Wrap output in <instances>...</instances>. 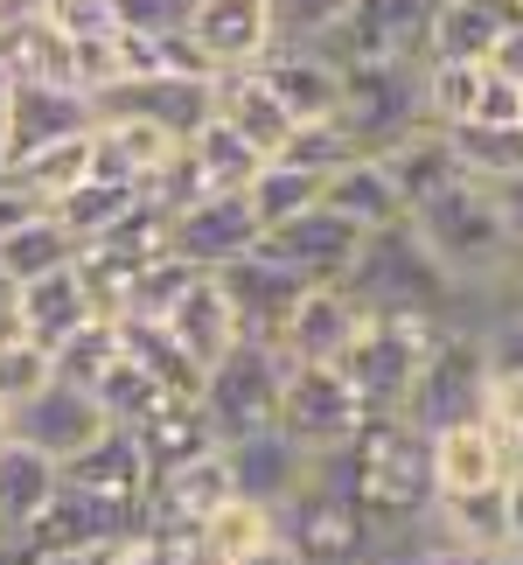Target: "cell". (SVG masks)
I'll return each instance as SVG.
<instances>
[{
  "instance_id": "8992f818",
  "label": "cell",
  "mask_w": 523,
  "mask_h": 565,
  "mask_svg": "<svg viewBox=\"0 0 523 565\" xmlns=\"http://www.w3.org/2000/svg\"><path fill=\"white\" fill-rule=\"evenodd\" d=\"M300 454H342L363 426V398L349 391V377L335 363H287L279 377V419H273Z\"/></svg>"
},
{
  "instance_id": "484cf974",
  "label": "cell",
  "mask_w": 523,
  "mask_h": 565,
  "mask_svg": "<svg viewBox=\"0 0 523 565\" xmlns=\"http://www.w3.org/2000/svg\"><path fill=\"white\" fill-rule=\"evenodd\" d=\"M258 84L287 105L293 126L342 113V63H329L321 50H273L266 63H258Z\"/></svg>"
},
{
  "instance_id": "ab89813d",
  "label": "cell",
  "mask_w": 523,
  "mask_h": 565,
  "mask_svg": "<svg viewBox=\"0 0 523 565\" xmlns=\"http://www.w3.org/2000/svg\"><path fill=\"white\" fill-rule=\"evenodd\" d=\"M195 287V266H189V258H154V266H140L134 279H126V308H119V321H154V329H161V321L174 315V300H182Z\"/></svg>"
},
{
  "instance_id": "7dc6e473",
  "label": "cell",
  "mask_w": 523,
  "mask_h": 565,
  "mask_svg": "<svg viewBox=\"0 0 523 565\" xmlns=\"http://www.w3.org/2000/svg\"><path fill=\"white\" fill-rule=\"evenodd\" d=\"M474 342H482L489 377H523V315L516 308H503L489 329H474Z\"/></svg>"
},
{
  "instance_id": "c3c4849f",
  "label": "cell",
  "mask_w": 523,
  "mask_h": 565,
  "mask_svg": "<svg viewBox=\"0 0 523 565\" xmlns=\"http://www.w3.org/2000/svg\"><path fill=\"white\" fill-rule=\"evenodd\" d=\"M468 126H523V84L482 71V92H474V119Z\"/></svg>"
},
{
  "instance_id": "ee69618b",
  "label": "cell",
  "mask_w": 523,
  "mask_h": 565,
  "mask_svg": "<svg viewBox=\"0 0 523 565\" xmlns=\"http://www.w3.org/2000/svg\"><path fill=\"white\" fill-rule=\"evenodd\" d=\"M279 161H287V168H308V175L329 182L342 161H356V140H349L342 119H308V126H293V140L279 147Z\"/></svg>"
},
{
  "instance_id": "7bdbcfd3",
  "label": "cell",
  "mask_w": 523,
  "mask_h": 565,
  "mask_svg": "<svg viewBox=\"0 0 523 565\" xmlns=\"http://www.w3.org/2000/svg\"><path fill=\"white\" fill-rule=\"evenodd\" d=\"M92 398L105 405V419H113V426H140V419H147V412H154L161 398H174V391H161V384H154V377H147L140 363H134V356H119L113 371H105V377L92 384Z\"/></svg>"
},
{
  "instance_id": "2e32d148",
  "label": "cell",
  "mask_w": 523,
  "mask_h": 565,
  "mask_svg": "<svg viewBox=\"0 0 523 565\" xmlns=\"http://www.w3.org/2000/svg\"><path fill=\"white\" fill-rule=\"evenodd\" d=\"M216 287H224V300H231V315H237V329H245V342H273L279 321L293 315V300L308 294V279L287 273V266H279V258H266V252H245L237 266L216 273Z\"/></svg>"
},
{
  "instance_id": "9f6ffc18",
  "label": "cell",
  "mask_w": 523,
  "mask_h": 565,
  "mask_svg": "<svg viewBox=\"0 0 523 565\" xmlns=\"http://www.w3.org/2000/svg\"><path fill=\"white\" fill-rule=\"evenodd\" d=\"M29 565H92V552H42V558H29Z\"/></svg>"
},
{
  "instance_id": "bcb514c9",
  "label": "cell",
  "mask_w": 523,
  "mask_h": 565,
  "mask_svg": "<svg viewBox=\"0 0 523 565\" xmlns=\"http://www.w3.org/2000/svg\"><path fill=\"white\" fill-rule=\"evenodd\" d=\"M42 21L63 35V42H92V35H119L113 21V0H42Z\"/></svg>"
},
{
  "instance_id": "7a4b0ae2",
  "label": "cell",
  "mask_w": 523,
  "mask_h": 565,
  "mask_svg": "<svg viewBox=\"0 0 523 565\" xmlns=\"http://www.w3.org/2000/svg\"><path fill=\"white\" fill-rule=\"evenodd\" d=\"M342 294L356 300L363 315H433L447 329H461V287L433 266V252L412 237V224H384L363 237L356 266H349Z\"/></svg>"
},
{
  "instance_id": "d6a6232c",
  "label": "cell",
  "mask_w": 523,
  "mask_h": 565,
  "mask_svg": "<svg viewBox=\"0 0 523 565\" xmlns=\"http://www.w3.org/2000/svg\"><path fill=\"white\" fill-rule=\"evenodd\" d=\"M182 154H189V168H195V182H203V189H245L258 168H266L224 119H203V126L182 140Z\"/></svg>"
},
{
  "instance_id": "11a10c76",
  "label": "cell",
  "mask_w": 523,
  "mask_h": 565,
  "mask_svg": "<svg viewBox=\"0 0 523 565\" xmlns=\"http://www.w3.org/2000/svg\"><path fill=\"white\" fill-rule=\"evenodd\" d=\"M21 335V321H14V287L0 279V342H14Z\"/></svg>"
},
{
  "instance_id": "6125c7cd",
  "label": "cell",
  "mask_w": 523,
  "mask_h": 565,
  "mask_svg": "<svg viewBox=\"0 0 523 565\" xmlns=\"http://www.w3.org/2000/svg\"><path fill=\"white\" fill-rule=\"evenodd\" d=\"M433 8H440V0H433Z\"/></svg>"
},
{
  "instance_id": "83f0119b",
  "label": "cell",
  "mask_w": 523,
  "mask_h": 565,
  "mask_svg": "<svg viewBox=\"0 0 523 565\" xmlns=\"http://www.w3.org/2000/svg\"><path fill=\"white\" fill-rule=\"evenodd\" d=\"M503 482V440L489 433V419H461L433 433V495H468Z\"/></svg>"
},
{
  "instance_id": "d4e9b609",
  "label": "cell",
  "mask_w": 523,
  "mask_h": 565,
  "mask_svg": "<svg viewBox=\"0 0 523 565\" xmlns=\"http://www.w3.org/2000/svg\"><path fill=\"white\" fill-rule=\"evenodd\" d=\"M210 119H224L258 161H279V147L293 140L287 105H279L266 84H258V71H231V77H216V84H210Z\"/></svg>"
},
{
  "instance_id": "d590c367",
  "label": "cell",
  "mask_w": 523,
  "mask_h": 565,
  "mask_svg": "<svg viewBox=\"0 0 523 565\" xmlns=\"http://www.w3.org/2000/svg\"><path fill=\"white\" fill-rule=\"evenodd\" d=\"M453 154L468 182H516L523 175V126H453Z\"/></svg>"
},
{
  "instance_id": "e575fe53",
  "label": "cell",
  "mask_w": 523,
  "mask_h": 565,
  "mask_svg": "<svg viewBox=\"0 0 523 565\" xmlns=\"http://www.w3.org/2000/svg\"><path fill=\"white\" fill-rule=\"evenodd\" d=\"M134 203H140V189H126V182H92V175H84L71 195H56V203H50V216L77 237V245H98V237L113 231Z\"/></svg>"
},
{
  "instance_id": "f546056e",
  "label": "cell",
  "mask_w": 523,
  "mask_h": 565,
  "mask_svg": "<svg viewBox=\"0 0 523 565\" xmlns=\"http://www.w3.org/2000/svg\"><path fill=\"white\" fill-rule=\"evenodd\" d=\"M0 77L8 84H71V42H63L42 14L0 21Z\"/></svg>"
},
{
  "instance_id": "680465c9",
  "label": "cell",
  "mask_w": 523,
  "mask_h": 565,
  "mask_svg": "<svg viewBox=\"0 0 523 565\" xmlns=\"http://www.w3.org/2000/svg\"><path fill=\"white\" fill-rule=\"evenodd\" d=\"M14 14H42V0H0V21H14Z\"/></svg>"
},
{
  "instance_id": "f907efd6",
  "label": "cell",
  "mask_w": 523,
  "mask_h": 565,
  "mask_svg": "<svg viewBox=\"0 0 523 565\" xmlns=\"http://www.w3.org/2000/svg\"><path fill=\"white\" fill-rule=\"evenodd\" d=\"M489 195H495V210H503V231H510V245H516V258H523V175H516V182H495Z\"/></svg>"
},
{
  "instance_id": "52a82bcc",
  "label": "cell",
  "mask_w": 523,
  "mask_h": 565,
  "mask_svg": "<svg viewBox=\"0 0 523 565\" xmlns=\"http://www.w3.org/2000/svg\"><path fill=\"white\" fill-rule=\"evenodd\" d=\"M433 35V0H356L349 21L321 42V56L342 71H398V63H426Z\"/></svg>"
},
{
  "instance_id": "60d3db41",
  "label": "cell",
  "mask_w": 523,
  "mask_h": 565,
  "mask_svg": "<svg viewBox=\"0 0 523 565\" xmlns=\"http://www.w3.org/2000/svg\"><path fill=\"white\" fill-rule=\"evenodd\" d=\"M356 0H266L273 14V50H321Z\"/></svg>"
},
{
  "instance_id": "6da1fadb",
  "label": "cell",
  "mask_w": 523,
  "mask_h": 565,
  "mask_svg": "<svg viewBox=\"0 0 523 565\" xmlns=\"http://www.w3.org/2000/svg\"><path fill=\"white\" fill-rule=\"evenodd\" d=\"M349 503L363 510L370 545L426 524L433 510V433H419L405 412H363L356 440L342 447Z\"/></svg>"
},
{
  "instance_id": "4dcf8cb0",
  "label": "cell",
  "mask_w": 523,
  "mask_h": 565,
  "mask_svg": "<svg viewBox=\"0 0 523 565\" xmlns=\"http://www.w3.org/2000/svg\"><path fill=\"white\" fill-rule=\"evenodd\" d=\"M77 237L56 224L50 210H35L21 231H8L0 237V279L8 287H35V279H50V273H63V266H77Z\"/></svg>"
},
{
  "instance_id": "277c9868",
  "label": "cell",
  "mask_w": 523,
  "mask_h": 565,
  "mask_svg": "<svg viewBox=\"0 0 523 565\" xmlns=\"http://www.w3.org/2000/svg\"><path fill=\"white\" fill-rule=\"evenodd\" d=\"M440 335H447V321H433V315H363V329L335 371L363 398V412H405L412 377H419V363L433 356Z\"/></svg>"
},
{
  "instance_id": "7402d4cb",
  "label": "cell",
  "mask_w": 523,
  "mask_h": 565,
  "mask_svg": "<svg viewBox=\"0 0 523 565\" xmlns=\"http://www.w3.org/2000/svg\"><path fill=\"white\" fill-rule=\"evenodd\" d=\"M384 175H391V189H398V203H405V216L419 210V203H433V195H447V189H461L468 175H461V154H453V134L447 126H412V134L398 140V147H384Z\"/></svg>"
},
{
  "instance_id": "7c38bea8",
  "label": "cell",
  "mask_w": 523,
  "mask_h": 565,
  "mask_svg": "<svg viewBox=\"0 0 523 565\" xmlns=\"http://www.w3.org/2000/svg\"><path fill=\"white\" fill-rule=\"evenodd\" d=\"M182 35L195 42V56L210 63V77L258 71L273 56V14L266 0H189Z\"/></svg>"
},
{
  "instance_id": "9c48e42d",
  "label": "cell",
  "mask_w": 523,
  "mask_h": 565,
  "mask_svg": "<svg viewBox=\"0 0 523 565\" xmlns=\"http://www.w3.org/2000/svg\"><path fill=\"white\" fill-rule=\"evenodd\" d=\"M356 154H384L398 147L412 126H426L419 105V63H398V71H342V113Z\"/></svg>"
},
{
  "instance_id": "db71d44e",
  "label": "cell",
  "mask_w": 523,
  "mask_h": 565,
  "mask_svg": "<svg viewBox=\"0 0 523 565\" xmlns=\"http://www.w3.org/2000/svg\"><path fill=\"white\" fill-rule=\"evenodd\" d=\"M237 565H300V558H293V545H287V537H273V545H258L252 558H237Z\"/></svg>"
},
{
  "instance_id": "f35d334b",
  "label": "cell",
  "mask_w": 523,
  "mask_h": 565,
  "mask_svg": "<svg viewBox=\"0 0 523 565\" xmlns=\"http://www.w3.org/2000/svg\"><path fill=\"white\" fill-rule=\"evenodd\" d=\"M195 537H203V545H210L216 558H224V565H237V558H252L258 545H273V537H279V510L245 503V495H231V503L216 510V516H210V524L195 531Z\"/></svg>"
},
{
  "instance_id": "f1b7e54d",
  "label": "cell",
  "mask_w": 523,
  "mask_h": 565,
  "mask_svg": "<svg viewBox=\"0 0 523 565\" xmlns=\"http://www.w3.org/2000/svg\"><path fill=\"white\" fill-rule=\"evenodd\" d=\"M321 210H335L349 216L363 237L370 231H384V224H405V203H398V189H391L384 175V161L377 154H356V161H342L329 182H321Z\"/></svg>"
},
{
  "instance_id": "ffe728a7",
  "label": "cell",
  "mask_w": 523,
  "mask_h": 565,
  "mask_svg": "<svg viewBox=\"0 0 523 565\" xmlns=\"http://www.w3.org/2000/svg\"><path fill=\"white\" fill-rule=\"evenodd\" d=\"M224 461H231V489L245 495V503H266V510H287L293 503V489L308 482V468H314V454H300L287 433H252V440H237L224 447Z\"/></svg>"
},
{
  "instance_id": "8d00e7d4",
  "label": "cell",
  "mask_w": 523,
  "mask_h": 565,
  "mask_svg": "<svg viewBox=\"0 0 523 565\" xmlns=\"http://www.w3.org/2000/svg\"><path fill=\"white\" fill-rule=\"evenodd\" d=\"M245 203H252V216H258V237H266L273 224H287V216H300V210L321 203V175H308V168H287V161H266V168L245 182Z\"/></svg>"
},
{
  "instance_id": "4316f807",
  "label": "cell",
  "mask_w": 523,
  "mask_h": 565,
  "mask_svg": "<svg viewBox=\"0 0 523 565\" xmlns=\"http://www.w3.org/2000/svg\"><path fill=\"white\" fill-rule=\"evenodd\" d=\"M14 321H21V342H35V350L56 356L63 342L98 315H92V294H84L77 266H63L50 279H35V287H14Z\"/></svg>"
},
{
  "instance_id": "f6af8a7d",
  "label": "cell",
  "mask_w": 523,
  "mask_h": 565,
  "mask_svg": "<svg viewBox=\"0 0 523 565\" xmlns=\"http://www.w3.org/2000/svg\"><path fill=\"white\" fill-rule=\"evenodd\" d=\"M56 384V363H50V350H35V342H0V405L8 412H21L35 398V391H50Z\"/></svg>"
},
{
  "instance_id": "ba28073f",
  "label": "cell",
  "mask_w": 523,
  "mask_h": 565,
  "mask_svg": "<svg viewBox=\"0 0 523 565\" xmlns=\"http://www.w3.org/2000/svg\"><path fill=\"white\" fill-rule=\"evenodd\" d=\"M489 405V363H482V342L474 329H447L433 342V356L419 363L412 377V398H405V419L419 433H440V426H461V419H482Z\"/></svg>"
},
{
  "instance_id": "5bb4252c",
  "label": "cell",
  "mask_w": 523,
  "mask_h": 565,
  "mask_svg": "<svg viewBox=\"0 0 523 565\" xmlns=\"http://www.w3.org/2000/svg\"><path fill=\"white\" fill-rule=\"evenodd\" d=\"M14 440H29L35 454H50V461H77V454H92V440H105L113 433V419H105V405L92 398V391H77V384H50V391H35L29 405L14 412Z\"/></svg>"
},
{
  "instance_id": "ac0fdd59",
  "label": "cell",
  "mask_w": 523,
  "mask_h": 565,
  "mask_svg": "<svg viewBox=\"0 0 523 565\" xmlns=\"http://www.w3.org/2000/svg\"><path fill=\"white\" fill-rule=\"evenodd\" d=\"M92 98L71 92V84H8V168L35 147H56V140H77L92 134Z\"/></svg>"
},
{
  "instance_id": "1f68e13d",
  "label": "cell",
  "mask_w": 523,
  "mask_h": 565,
  "mask_svg": "<svg viewBox=\"0 0 523 565\" xmlns=\"http://www.w3.org/2000/svg\"><path fill=\"white\" fill-rule=\"evenodd\" d=\"M134 440L147 447V468L168 475V468L195 461V454H210V447H216V433H210L203 412H195V398H161V405L134 426Z\"/></svg>"
},
{
  "instance_id": "30bf717a",
  "label": "cell",
  "mask_w": 523,
  "mask_h": 565,
  "mask_svg": "<svg viewBox=\"0 0 523 565\" xmlns=\"http://www.w3.org/2000/svg\"><path fill=\"white\" fill-rule=\"evenodd\" d=\"M168 237H174V258H189L195 273H224L245 252H258V216L245 203V189H210L168 216Z\"/></svg>"
},
{
  "instance_id": "44dd1931",
  "label": "cell",
  "mask_w": 523,
  "mask_h": 565,
  "mask_svg": "<svg viewBox=\"0 0 523 565\" xmlns=\"http://www.w3.org/2000/svg\"><path fill=\"white\" fill-rule=\"evenodd\" d=\"M56 495H63V468L50 454H35L29 440L0 433V537H29Z\"/></svg>"
},
{
  "instance_id": "74e56055",
  "label": "cell",
  "mask_w": 523,
  "mask_h": 565,
  "mask_svg": "<svg viewBox=\"0 0 523 565\" xmlns=\"http://www.w3.org/2000/svg\"><path fill=\"white\" fill-rule=\"evenodd\" d=\"M474 92H482V63H440L426 56L419 63V105H426V126H468L474 119Z\"/></svg>"
},
{
  "instance_id": "6f0895ef",
  "label": "cell",
  "mask_w": 523,
  "mask_h": 565,
  "mask_svg": "<svg viewBox=\"0 0 523 565\" xmlns=\"http://www.w3.org/2000/svg\"><path fill=\"white\" fill-rule=\"evenodd\" d=\"M0 168H8V77H0Z\"/></svg>"
},
{
  "instance_id": "5b68a950",
  "label": "cell",
  "mask_w": 523,
  "mask_h": 565,
  "mask_svg": "<svg viewBox=\"0 0 523 565\" xmlns=\"http://www.w3.org/2000/svg\"><path fill=\"white\" fill-rule=\"evenodd\" d=\"M279 377H287V356L273 342H237L231 356H216L203 384H195V412L210 419L216 447H237L252 433H273L279 419Z\"/></svg>"
},
{
  "instance_id": "d6986e66",
  "label": "cell",
  "mask_w": 523,
  "mask_h": 565,
  "mask_svg": "<svg viewBox=\"0 0 523 565\" xmlns=\"http://www.w3.org/2000/svg\"><path fill=\"white\" fill-rule=\"evenodd\" d=\"M231 495H237L231 489V461H224V447H210V454H195V461L154 475L147 524H154V531H203L210 516L231 503Z\"/></svg>"
},
{
  "instance_id": "3957f363",
  "label": "cell",
  "mask_w": 523,
  "mask_h": 565,
  "mask_svg": "<svg viewBox=\"0 0 523 565\" xmlns=\"http://www.w3.org/2000/svg\"><path fill=\"white\" fill-rule=\"evenodd\" d=\"M405 224L461 294L482 287V279H510L516 273V245L503 231V210H495V195L482 182H461V189L433 195V203H419Z\"/></svg>"
},
{
  "instance_id": "816d5d0a",
  "label": "cell",
  "mask_w": 523,
  "mask_h": 565,
  "mask_svg": "<svg viewBox=\"0 0 523 565\" xmlns=\"http://www.w3.org/2000/svg\"><path fill=\"white\" fill-rule=\"evenodd\" d=\"M482 71H495V77H510V84H523V29H510L503 42H495Z\"/></svg>"
},
{
  "instance_id": "94428289",
  "label": "cell",
  "mask_w": 523,
  "mask_h": 565,
  "mask_svg": "<svg viewBox=\"0 0 523 565\" xmlns=\"http://www.w3.org/2000/svg\"><path fill=\"white\" fill-rule=\"evenodd\" d=\"M8 426H14V412H8V405H0V433H8Z\"/></svg>"
},
{
  "instance_id": "603a6c76",
  "label": "cell",
  "mask_w": 523,
  "mask_h": 565,
  "mask_svg": "<svg viewBox=\"0 0 523 565\" xmlns=\"http://www.w3.org/2000/svg\"><path fill=\"white\" fill-rule=\"evenodd\" d=\"M161 329H168L174 350L195 363V377H203L216 356H231L237 342H245V329H237V315H231L224 287H216V273H195V287L174 300V315L161 321Z\"/></svg>"
},
{
  "instance_id": "b9f144b4",
  "label": "cell",
  "mask_w": 523,
  "mask_h": 565,
  "mask_svg": "<svg viewBox=\"0 0 523 565\" xmlns=\"http://www.w3.org/2000/svg\"><path fill=\"white\" fill-rule=\"evenodd\" d=\"M126 356V342H119V321H84V329L63 342V350L50 356L56 363V377L63 384H77V391H92L105 371H113V363Z\"/></svg>"
},
{
  "instance_id": "cb8c5ba5",
  "label": "cell",
  "mask_w": 523,
  "mask_h": 565,
  "mask_svg": "<svg viewBox=\"0 0 523 565\" xmlns=\"http://www.w3.org/2000/svg\"><path fill=\"white\" fill-rule=\"evenodd\" d=\"M510 29H523V0H440V8H433L426 56H440V63H489V50Z\"/></svg>"
},
{
  "instance_id": "836d02e7",
  "label": "cell",
  "mask_w": 523,
  "mask_h": 565,
  "mask_svg": "<svg viewBox=\"0 0 523 565\" xmlns=\"http://www.w3.org/2000/svg\"><path fill=\"white\" fill-rule=\"evenodd\" d=\"M0 175H14L21 189L35 195L42 210L56 203V195H71L84 175H92V134H77V140H56V147H35V154H21L14 168H0Z\"/></svg>"
},
{
  "instance_id": "9a60e30c",
  "label": "cell",
  "mask_w": 523,
  "mask_h": 565,
  "mask_svg": "<svg viewBox=\"0 0 523 565\" xmlns=\"http://www.w3.org/2000/svg\"><path fill=\"white\" fill-rule=\"evenodd\" d=\"M210 84L216 77H126L92 98V119H147L168 140H189L210 119Z\"/></svg>"
},
{
  "instance_id": "8fae6325",
  "label": "cell",
  "mask_w": 523,
  "mask_h": 565,
  "mask_svg": "<svg viewBox=\"0 0 523 565\" xmlns=\"http://www.w3.org/2000/svg\"><path fill=\"white\" fill-rule=\"evenodd\" d=\"M258 252L279 258L287 273H300L308 287H342L349 266H356V252H363V231L349 224V216L314 203V210L287 216V224H273L266 237H258Z\"/></svg>"
},
{
  "instance_id": "f5cc1de1",
  "label": "cell",
  "mask_w": 523,
  "mask_h": 565,
  "mask_svg": "<svg viewBox=\"0 0 523 565\" xmlns=\"http://www.w3.org/2000/svg\"><path fill=\"white\" fill-rule=\"evenodd\" d=\"M503 510H510V552H523V475H503Z\"/></svg>"
},
{
  "instance_id": "e0dca14e",
  "label": "cell",
  "mask_w": 523,
  "mask_h": 565,
  "mask_svg": "<svg viewBox=\"0 0 523 565\" xmlns=\"http://www.w3.org/2000/svg\"><path fill=\"white\" fill-rule=\"evenodd\" d=\"M356 329H363V308L342 287H308L293 300V315L279 321L273 350L287 363H342L349 342H356Z\"/></svg>"
},
{
  "instance_id": "681fc988",
  "label": "cell",
  "mask_w": 523,
  "mask_h": 565,
  "mask_svg": "<svg viewBox=\"0 0 523 565\" xmlns=\"http://www.w3.org/2000/svg\"><path fill=\"white\" fill-rule=\"evenodd\" d=\"M35 210H42V203H35L29 189H21L14 175H0V237H8V231H21V224H29Z\"/></svg>"
},
{
  "instance_id": "91938a15",
  "label": "cell",
  "mask_w": 523,
  "mask_h": 565,
  "mask_svg": "<svg viewBox=\"0 0 523 565\" xmlns=\"http://www.w3.org/2000/svg\"><path fill=\"white\" fill-rule=\"evenodd\" d=\"M510 308L523 315V258H516V273H510Z\"/></svg>"
},
{
  "instance_id": "4fadbf2b",
  "label": "cell",
  "mask_w": 523,
  "mask_h": 565,
  "mask_svg": "<svg viewBox=\"0 0 523 565\" xmlns=\"http://www.w3.org/2000/svg\"><path fill=\"white\" fill-rule=\"evenodd\" d=\"M63 489L92 495V503L147 524V495H154V468H147V447L134 440V426H113L105 440H92V454L63 461Z\"/></svg>"
}]
</instances>
